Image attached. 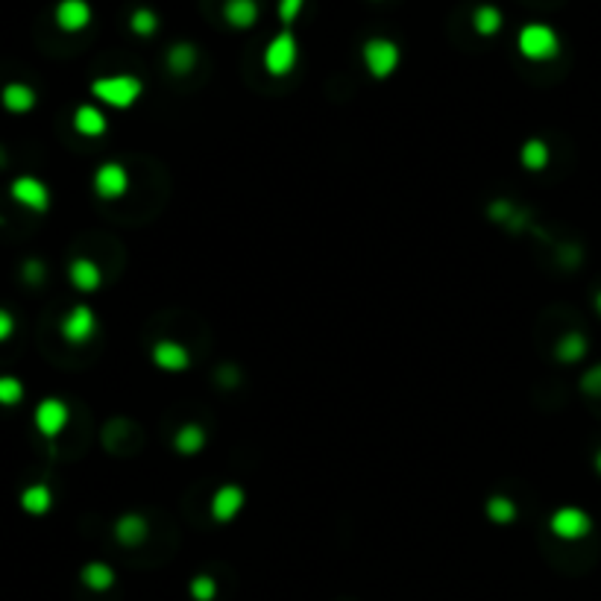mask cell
I'll use <instances>...</instances> for the list:
<instances>
[{
    "label": "cell",
    "mask_w": 601,
    "mask_h": 601,
    "mask_svg": "<svg viewBox=\"0 0 601 601\" xmlns=\"http://www.w3.org/2000/svg\"><path fill=\"white\" fill-rule=\"evenodd\" d=\"M144 91V82L129 74H115V77H97L91 82V94L100 103L112 106V109H129Z\"/></svg>",
    "instance_id": "1"
},
{
    "label": "cell",
    "mask_w": 601,
    "mask_h": 601,
    "mask_svg": "<svg viewBox=\"0 0 601 601\" xmlns=\"http://www.w3.org/2000/svg\"><path fill=\"white\" fill-rule=\"evenodd\" d=\"M516 47H520V53L525 59H532V62H546V59L558 56L560 39L549 23H525L520 35H516Z\"/></svg>",
    "instance_id": "2"
},
{
    "label": "cell",
    "mask_w": 601,
    "mask_h": 601,
    "mask_svg": "<svg viewBox=\"0 0 601 601\" xmlns=\"http://www.w3.org/2000/svg\"><path fill=\"white\" fill-rule=\"evenodd\" d=\"M297 35L291 30H282L279 35L270 39V44L264 47V68L270 77H288L293 68H297Z\"/></svg>",
    "instance_id": "3"
},
{
    "label": "cell",
    "mask_w": 601,
    "mask_h": 601,
    "mask_svg": "<svg viewBox=\"0 0 601 601\" xmlns=\"http://www.w3.org/2000/svg\"><path fill=\"white\" fill-rule=\"evenodd\" d=\"M361 56H364V68H367V74L373 79H387L399 68V59H402V53H399V44L391 42V39H370V42H364Z\"/></svg>",
    "instance_id": "4"
},
{
    "label": "cell",
    "mask_w": 601,
    "mask_h": 601,
    "mask_svg": "<svg viewBox=\"0 0 601 601\" xmlns=\"http://www.w3.org/2000/svg\"><path fill=\"white\" fill-rule=\"evenodd\" d=\"M9 197L15 199L18 206L35 211V215H44L47 208H51V188H47L39 176H15L9 185Z\"/></svg>",
    "instance_id": "5"
},
{
    "label": "cell",
    "mask_w": 601,
    "mask_h": 601,
    "mask_svg": "<svg viewBox=\"0 0 601 601\" xmlns=\"http://www.w3.org/2000/svg\"><path fill=\"white\" fill-rule=\"evenodd\" d=\"M551 534L567 540V543H575V540H584L593 532V520L590 513L581 508H558L549 520Z\"/></svg>",
    "instance_id": "6"
},
{
    "label": "cell",
    "mask_w": 601,
    "mask_h": 601,
    "mask_svg": "<svg viewBox=\"0 0 601 601\" xmlns=\"http://www.w3.org/2000/svg\"><path fill=\"white\" fill-rule=\"evenodd\" d=\"M68 420H70V411H68V405L62 402V399H56V396L42 399V402L35 405V414H32L35 431H39L42 438H51V440L65 431Z\"/></svg>",
    "instance_id": "7"
},
{
    "label": "cell",
    "mask_w": 601,
    "mask_h": 601,
    "mask_svg": "<svg viewBox=\"0 0 601 601\" xmlns=\"http://www.w3.org/2000/svg\"><path fill=\"white\" fill-rule=\"evenodd\" d=\"M59 332H62V337L68 340V344H86V340H91L94 332H97V314H94L91 305L79 302L62 317Z\"/></svg>",
    "instance_id": "8"
},
{
    "label": "cell",
    "mask_w": 601,
    "mask_h": 601,
    "mask_svg": "<svg viewBox=\"0 0 601 601\" xmlns=\"http://www.w3.org/2000/svg\"><path fill=\"white\" fill-rule=\"evenodd\" d=\"M129 191V173L121 162H103L94 171V194L100 199H121Z\"/></svg>",
    "instance_id": "9"
},
{
    "label": "cell",
    "mask_w": 601,
    "mask_h": 601,
    "mask_svg": "<svg viewBox=\"0 0 601 601\" xmlns=\"http://www.w3.org/2000/svg\"><path fill=\"white\" fill-rule=\"evenodd\" d=\"M244 502H246V493L241 485H223L211 493V502H208V513L215 522H232L235 516L244 511Z\"/></svg>",
    "instance_id": "10"
},
{
    "label": "cell",
    "mask_w": 601,
    "mask_h": 601,
    "mask_svg": "<svg viewBox=\"0 0 601 601\" xmlns=\"http://www.w3.org/2000/svg\"><path fill=\"white\" fill-rule=\"evenodd\" d=\"M153 364L164 373H182L191 367V352H188L180 340H159L153 347Z\"/></svg>",
    "instance_id": "11"
},
{
    "label": "cell",
    "mask_w": 601,
    "mask_h": 601,
    "mask_svg": "<svg viewBox=\"0 0 601 601\" xmlns=\"http://www.w3.org/2000/svg\"><path fill=\"white\" fill-rule=\"evenodd\" d=\"M56 23L65 32H79L91 23V6L86 0H59L56 4Z\"/></svg>",
    "instance_id": "12"
},
{
    "label": "cell",
    "mask_w": 601,
    "mask_h": 601,
    "mask_svg": "<svg viewBox=\"0 0 601 601\" xmlns=\"http://www.w3.org/2000/svg\"><path fill=\"white\" fill-rule=\"evenodd\" d=\"M147 534H150V525H147V520H144L141 513H124V516H117V522H115V540H117L121 546H138V543H144Z\"/></svg>",
    "instance_id": "13"
},
{
    "label": "cell",
    "mask_w": 601,
    "mask_h": 601,
    "mask_svg": "<svg viewBox=\"0 0 601 601\" xmlns=\"http://www.w3.org/2000/svg\"><path fill=\"white\" fill-rule=\"evenodd\" d=\"M68 279H70V285H74L77 291L91 293V291L100 288L103 273H100V267L91 262V258H74L70 267H68Z\"/></svg>",
    "instance_id": "14"
},
{
    "label": "cell",
    "mask_w": 601,
    "mask_h": 601,
    "mask_svg": "<svg viewBox=\"0 0 601 601\" xmlns=\"http://www.w3.org/2000/svg\"><path fill=\"white\" fill-rule=\"evenodd\" d=\"M74 129L86 138H100L106 129H109V121H106L103 109H97V106L91 103H82L74 112Z\"/></svg>",
    "instance_id": "15"
},
{
    "label": "cell",
    "mask_w": 601,
    "mask_h": 601,
    "mask_svg": "<svg viewBox=\"0 0 601 601\" xmlns=\"http://www.w3.org/2000/svg\"><path fill=\"white\" fill-rule=\"evenodd\" d=\"M0 103L12 115H27L35 106V91L27 82H6L4 91H0Z\"/></svg>",
    "instance_id": "16"
},
{
    "label": "cell",
    "mask_w": 601,
    "mask_h": 601,
    "mask_svg": "<svg viewBox=\"0 0 601 601\" xmlns=\"http://www.w3.org/2000/svg\"><path fill=\"white\" fill-rule=\"evenodd\" d=\"M223 18H227L229 27L250 30L258 21V4L255 0H227L223 4Z\"/></svg>",
    "instance_id": "17"
},
{
    "label": "cell",
    "mask_w": 601,
    "mask_h": 601,
    "mask_svg": "<svg viewBox=\"0 0 601 601\" xmlns=\"http://www.w3.org/2000/svg\"><path fill=\"white\" fill-rule=\"evenodd\" d=\"M21 508L30 516H44L53 508V490L47 485H27L21 490Z\"/></svg>",
    "instance_id": "18"
},
{
    "label": "cell",
    "mask_w": 601,
    "mask_h": 601,
    "mask_svg": "<svg viewBox=\"0 0 601 601\" xmlns=\"http://www.w3.org/2000/svg\"><path fill=\"white\" fill-rule=\"evenodd\" d=\"M79 578H82V584L88 587V590H94V593H106V590H112V584H115V572H112L109 563H103V560H91V563H86V567H82Z\"/></svg>",
    "instance_id": "19"
},
{
    "label": "cell",
    "mask_w": 601,
    "mask_h": 601,
    "mask_svg": "<svg viewBox=\"0 0 601 601\" xmlns=\"http://www.w3.org/2000/svg\"><path fill=\"white\" fill-rule=\"evenodd\" d=\"M549 159H551V153H549V144L543 138H528L520 150V162L525 171H543Z\"/></svg>",
    "instance_id": "20"
},
{
    "label": "cell",
    "mask_w": 601,
    "mask_h": 601,
    "mask_svg": "<svg viewBox=\"0 0 601 601\" xmlns=\"http://www.w3.org/2000/svg\"><path fill=\"white\" fill-rule=\"evenodd\" d=\"M206 446V431L194 426V422H188V426H182L180 431H176L173 438V449L180 455H197L199 449Z\"/></svg>",
    "instance_id": "21"
},
{
    "label": "cell",
    "mask_w": 601,
    "mask_h": 601,
    "mask_svg": "<svg viewBox=\"0 0 601 601\" xmlns=\"http://www.w3.org/2000/svg\"><path fill=\"white\" fill-rule=\"evenodd\" d=\"M555 356H558V361H563V364L581 361V358L587 356V337L578 335V332L563 335V337L558 340V347H555Z\"/></svg>",
    "instance_id": "22"
},
{
    "label": "cell",
    "mask_w": 601,
    "mask_h": 601,
    "mask_svg": "<svg viewBox=\"0 0 601 601\" xmlns=\"http://www.w3.org/2000/svg\"><path fill=\"white\" fill-rule=\"evenodd\" d=\"M197 65V47L194 44H188V42H180V44H173L171 51H168V68L173 70V74H188Z\"/></svg>",
    "instance_id": "23"
},
{
    "label": "cell",
    "mask_w": 601,
    "mask_h": 601,
    "mask_svg": "<svg viewBox=\"0 0 601 601\" xmlns=\"http://www.w3.org/2000/svg\"><path fill=\"white\" fill-rule=\"evenodd\" d=\"M473 27L478 35H496L502 30V12L493 6V4H485L473 12Z\"/></svg>",
    "instance_id": "24"
},
{
    "label": "cell",
    "mask_w": 601,
    "mask_h": 601,
    "mask_svg": "<svg viewBox=\"0 0 601 601\" xmlns=\"http://www.w3.org/2000/svg\"><path fill=\"white\" fill-rule=\"evenodd\" d=\"M485 511H487V520H490V522H499V525L513 522L516 513H520V511H516V502H511L508 496H493V499H487Z\"/></svg>",
    "instance_id": "25"
},
{
    "label": "cell",
    "mask_w": 601,
    "mask_h": 601,
    "mask_svg": "<svg viewBox=\"0 0 601 601\" xmlns=\"http://www.w3.org/2000/svg\"><path fill=\"white\" fill-rule=\"evenodd\" d=\"M129 27H133V32L135 35H153L159 30V15L153 9H147V6H141V9H135L133 15H129Z\"/></svg>",
    "instance_id": "26"
},
{
    "label": "cell",
    "mask_w": 601,
    "mask_h": 601,
    "mask_svg": "<svg viewBox=\"0 0 601 601\" xmlns=\"http://www.w3.org/2000/svg\"><path fill=\"white\" fill-rule=\"evenodd\" d=\"M23 399V384L15 375H0V405L12 408Z\"/></svg>",
    "instance_id": "27"
},
{
    "label": "cell",
    "mask_w": 601,
    "mask_h": 601,
    "mask_svg": "<svg viewBox=\"0 0 601 601\" xmlns=\"http://www.w3.org/2000/svg\"><path fill=\"white\" fill-rule=\"evenodd\" d=\"M188 590H191L194 601H211L217 596V581L211 578V575H197V578L188 584Z\"/></svg>",
    "instance_id": "28"
},
{
    "label": "cell",
    "mask_w": 601,
    "mask_h": 601,
    "mask_svg": "<svg viewBox=\"0 0 601 601\" xmlns=\"http://www.w3.org/2000/svg\"><path fill=\"white\" fill-rule=\"evenodd\" d=\"M302 6H305V0H279L276 15H279V21H282V23H285V27H291V23L300 18Z\"/></svg>",
    "instance_id": "29"
},
{
    "label": "cell",
    "mask_w": 601,
    "mask_h": 601,
    "mask_svg": "<svg viewBox=\"0 0 601 601\" xmlns=\"http://www.w3.org/2000/svg\"><path fill=\"white\" fill-rule=\"evenodd\" d=\"M581 387L587 393H593V396H601V364L598 367H593L590 373H584V379H581Z\"/></svg>",
    "instance_id": "30"
},
{
    "label": "cell",
    "mask_w": 601,
    "mask_h": 601,
    "mask_svg": "<svg viewBox=\"0 0 601 601\" xmlns=\"http://www.w3.org/2000/svg\"><path fill=\"white\" fill-rule=\"evenodd\" d=\"M12 332H15V317H12L6 309H0V344H4V340H9Z\"/></svg>",
    "instance_id": "31"
},
{
    "label": "cell",
    "mask_w": 601,
    "mask_h": 601,
    "mask_svg": "<svg viewBox=\"0 0 601 601\" xmlns=\"http://www.w3.org/2000/svg\"><path fill=\"white\" fill-rule=\"evenodd\" d=\"M23 276H27V282H42L44 270H42L39 262H27V267H23Z\"/></svg>",
    "instance_id": "32"
},
{
    "label": "cell",
    "mask_w": 601,
    "mask_h": 601,
    "mask_svg": "<svg viewBox=\"0 0 601 601\" xmlns=\"http://www.w3.org/2000/svg\"><path fill=\"white\" fill-rule=\"evenodd\" d=\"M596 309H598V314H601V291L596 293Z\"/></svg>",
    "instance_id": "33"
},
{
    "label": "cell",
    "mask_w": 601,
    "mask_h": 601,
    "mask_svg": "<svg viewBox=\"0 0 601 601\" xmlns=\"http://www.w3.org/2000/svg\"><path fill=\"white\" fill-rule=\"evenodd\" d=\"M596 469H598V476H601V452L596 455Z\"/></svg>",
    "instance_id": "34"
}]
</instances>
